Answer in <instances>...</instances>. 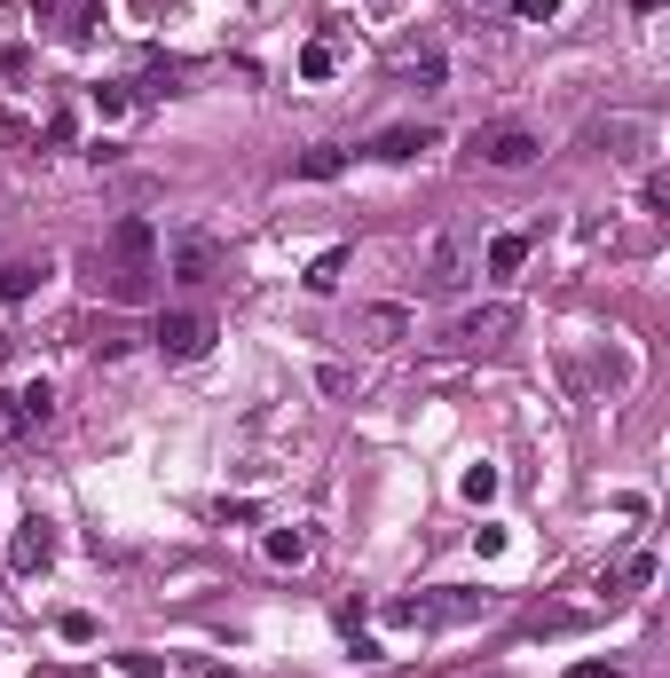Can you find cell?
<instances>
[{
    "label": "cell",
    "mask_w": 670,
    "mask_h": 678,
    "mask_svg": "<svg viewBox=\"0 0 670 678\" xmlns=\"http://www.w3.org/2000/svg\"><path fill=\"white\" fill-rule=\"evenodd\" d=\"M166 261V277H182V285H213L221 277V237H206V229H182L174 245L158 252Z\"/></svg>",
    "instance_id": "obj_7"
},
{
    "label": "cell",
    "mask_w": 670,
    "mask_h": 678,
    "mask_svg": "<svg viewBox=\"0 0 670 678\" xmlns=\"http://www.w3.org/2000/svg\"><path fill=\"white\" fill-rule=\"evenodd\" d=\"M158 356L166 363H198L206 348H213V316H198V308H174V316H158Z\"/></svg>",
    "instance_id": "obj_6"
},
{
    "label": "cell",
    "mask_w": 670,
    "mask_h": 678,
    "mask_svg": "<svg viewBox=\"0 0 670 678\" xmlns=\"http://www.w3.org/2000/svg\"><path fill=\"white\" fill-rule=\"evenodd\" d=\"M568 678H616V662H568Z\"/></svg>",
    "instance_id": "obj_23"
},
{
    "label": "cell",
    "mask_w": 670,
    "mask_h": 678,
    "mask_svg": "<svg viewBox=\"0 0 670 678\" xmlns=\"http://www.w3.org/2000/svg\"><path fill=\"white\" fill-rule=\"evenodd\" d=\"M0 442H24V418H17V387H0Z\"/></svg>",
    "instance_id": "obj_18"
},
{
    "label": "cell",
    "mask_w": 670,
    "mask_h": 678,
    "mask_svg": "<svg viewBox=\"0 0 670 678\" xmlns=\"http://www.w3.org/2000/svg\"><path fill=\"white\" fill-rule=\"evenodd\" d=\"M356 339H363V348H402V339H410V308H402V300L363 308V316H356Z\"/></svg>",
    "instance_id": "obj_9"
},
{
    "label": "cell",
    "mask_w": 670,
    "mask_h": 678,
    "mask_svg": "<svg viewBox=\"0 0 670 678\" xmlns=\"http://www.w3.org/2000/svg\"><path fill=\"white\" fill-rule=\"evenodd\" d=\"M513 331H521V308H513V300H481V308H466V316L450 323V348L481 356V348H497V339H513Z\"/></svg>",
    "instance_id": "obj_3"
},
{
    "label": "cell",
    "mask_w": 670,
    "mask_h": 678,
    "mask_svg": "<svg viewBox=\"0 0 670 678\" xmlns=\"http://www.w3.org/2000/svg\"><path fill=\"white\" fill-rule=\"evenodd\" d=\"M269 560H277V568H300V560H308V529H277V537H269Z\"/></svg>",
    "instance_id": "obj_17"
},
{
    "label": "cell",
    "mask_w": 670,
    "mask_h": 678,
    "mask_svg": "<svg viewBox=\"0 0 670 678\" xmlns=\"http://www.w3.org/2000/svg\"><path fill=\"white\" fill-rule=\"evenodd\" d=\"M300 71H308V79H331V40H308V48H300Z\"/></svg>",
    "instance_id": "obj_19"
},
{
    "label": "cell",
    "mask_w": 670,
    "mask_h": 678,
    "mask_svg": "<svg viewBox=\"0 0 670 678\" xmlns=\"http://www.w3.org/2000/svg\"><path fill=\"white\" fill-rule=\"evenodd\" d=\"M418 150H434V127H387L371 142V158H418Z\"/></svg>",
    "instance_id": "obj_12"
},
{
    "label": "cell",
    "mask_w": 670,
    "mask_h": 678,
    "mask_svg": "<svg viewBox=\"0 0 670 678\" xmlns=\"http://www.w3.org/2000/svg\"><path fill=\"white\" fill-rule=\"evenodd\" d=\"M489 616V591H458V600H387V624H410V631H427V624H473Z\"/></svg>",
    "instance_id": "obj_4"
},
{
    "label": "cell",
    "mask_w": 670,
    "mask_h": 678,
    "mask_svg": "<svg viewBox=\"0 0 670 678\" xmlns=\"http://www.w3.org/2000/svg\"><path fill=\"white\" fill-rule=\"evenodd\" d=\"M466 252H473V229L442 221L427 245H418V285H427V292H458L466 285Z\"/></svg>",
    "instance_id": "obj_2"
},
{
    "label": "cell",
    "mask_w": 670,
    "mask_h": 678,
    "mask_svg": "<svg viewBox=\"0 0 670 678\" xmlns=\"http://www.w3.org/2000/svg\"><path fill=\"white\" fill-rule=\"evenodd\" d=\"M466 497L489 505V497H497V466H473V473H466Z\"/></svg>",
    "instance_id": "obj_21"
},
{
    "label": "cell",
    "mask_w": 670,
    "mask_h": 678,
    "mask_svg": "<svg viewBox=\"0 0 670 678\" xmlns=\"http://www.w3.org/2000/svg\"><path fill=\"white\" fill-rule=\"evenodd\" d=\"M17 418H24V442H32V435H48V427H56V387H48V379L17 387Z\"/></svg>",
    "instance_id": "obj_11"
},
{
    "label": "cell",
    "mask_w": 670,
    "mask_h": 678,
    "mask_svg": "<svg viewBox=\"0 0 670 678\" xmlns=\"http://www.w3.org/2000/svg\"><path fill=\"white\" fill-rule=\"evenodd\" d=\"M654 134H662V127H654L647 111H608V119H592V142H600L616 166H639V158L654 150Z\"/></svg>",
    "instance_id": "obj_5"
},
{
    "label": "cell",
    "mask_w": 670,
    "mask_h": 678,
    "mask_svg": "<svg viewBox=\"0 0 670 678\" xmlns=\"http://www.w3.org/2000/svg\"><path fill=\"white\" fill-rule=\"evenodd\" d=\"M340 166H348V150H331V142H316V150L300 158V182H331V175H340Z\"/></svg>",
    "instance_id": "obj_16"
},
{
    "label": "cell",
    "mask_w": 670,
    "mask_h": 678,
    "mask_svg": "<svg viewBox=\"0 0 670 678\" xmlns=\"http://www.w3.org/2000/svg\"><path fill=\"white\" fill-rule=\"evenodd\" d=\"M348 261H356V252H348V245H331V252H316V269H308V292H340V277H348Z\"/></svg>",
    "instance_id": "obj_13"
},
{
    "label": "cell",
    "mask_w": 670,
    "mask_h": 678,
    "mask_svg": "<svg viewBox=\"0 0 670 678\" xmlns=\"http://www.w3.org/2000/svg\"><path fill=\"white\" fill-rule=\"evenodd\" d=\"M513 9H521L529 24H552V17H560V0H513Z\"/></svg>",
    "instance_id": "obj_22"
},
{
    "label": "cell",
    "mask_w": 670,
    "mask_h": 678,
    "mask_svg": "<svg viewBox=\"0 0 670 678\" xmlns=\"http://www.w3.org/2000/svg\"><path fill=\"white\" fill-rule=\"evenodd\" d=\"M127 103H134L127 88H96V119H127Z\"/></svg>",
    "instance_id": "obj_20"
},
{
    "label": "cell",
    "mask_w": 670,
    "mask_h": 678,
    "mask_svg": "<svg viewBox=\"0 0 670 678\" xmlns=\"http://www.w3.org/2000/svg\"><path fill=\"white\" fill-rule=\"evenodd\" d=\"M48 560H56V529H48V521H24V529L9 537V568H24V576H40Z\"/></svg>",
    "instance_id": "obj_10"
},
{
    "label": "cell",
    "mask_w": 670,
    "mask_h": 678,
    "mask_svg": "<svg viewBox=\"0 0 670 678\" xmlns=\"http://www.w3.org/2000/svg\"><path fill=\"white\" fill-rule=\"evenodd\" d=\"M473 158H481V166H506V175H513V166H537V158H544V142L521 134V127H489V134H473Z\"/></svg>",
    "instance_id": "obj_8"
},
{
    "label": "cell",
    "mask_w": 670,
    "mask_h": 678,
    "mask_svg": "<svg viewBox=\"0 0 670 678\" xmlns=\"http://www.w3.org/2000/svg\"><path fill=\"white\" fill-rule=\"evenodd\" d=\"M158 252H166V245H158V229H150L142 213H119V221H111V237H103V277H111V300H127V308H134V300L150 292Z\"/></svg>",
    "instance_id": "obj_1"
},
{
    "label": "cell",
    "mask_w": 670,
    "mask_h": 678,
    "mask_svg": "<svg viewBox=\"0 0 670 678\" xmlns=\"http://www.w3.org/2000/svg\"><path fill=\"white\" fill-rule=\"evenodd\" d=\"M190 678H229V670H221V662H198V670H190Z\"/></svg>",
    "instance_id": "obj_24"
},
{
    "label": "cell",
    "mask_w": 670,
    "mask_h": 678,
    "mask_svg": "<svg viewBox=\"0 0 670 678\" xmlns=\"http://www.w3.org/2000/svg\"><path fill=\"white\" fill-rule=\"evenodd\" d=\"M521 261H529V237H521V229H506V237H489V269H497V277H513Z\"/></svg>",
    "instance_id": "obj_14"
},
{
    "label": "cell",
    "mask_w": 670,
    "mask_h": 678,
    "mask_svg": "<svg viewBox=\"0 0 670 678\" xmlns=\"http://www.w3.org/2000/svg\"><path fill=\"white\" fill-rule=\"evenodd\" d=\"M40 277H48V269H32V261H9V269H0V300H32V292H40Z\"/></svg>",
    "instance_id": "obj_15"
}]
</instances>
